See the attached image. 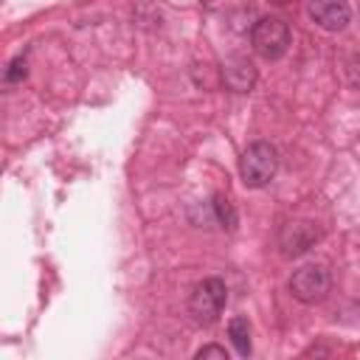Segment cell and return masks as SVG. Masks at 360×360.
<instances>
[{"mask_svg": "<svg viewBox=\"0 0 360 360\" xmlns=\"http://www.w3.org/2000/svg\"><path fill=\"white\" fill-rule=\"evenodd\" d=\"M222 84L231 93H248L256 84V68L245 56H231L222 65Z\"/></svg>", "mask_w": 360, "mask_h": 360, "instance_id": "obj_7", "label": "cell"}, {"mask_svg": "<svg viewBox=\"0 0 360 360\" xmlns=\"http://www.w3.org/2000/svg\"><path fill=\"white\" fill-rule=\"evenodd\" d=\"M278 172V152L276 146H270L267 141H256L250 143L245 152H242V160H239V174H242V183L248 188H262L267 186Z\"/></svg>", "mask_w": 360, "mask_h": 360, "instance_id": "obj_1", "label": "cell"}, {"mask_svg": "<svg viewBox=\"0 0 360 360\" xmlns=\"http://www.w3.org/2000/svg\"><path fill=\"white\" fill-rule=\"evenodd\" d=\"M20 79H25V59H22V56H17V59L8 65V70H6V82H8V84H14V82H20Z\"/></svg>", "mask_w": 360, "mask_h": 360, "instance_id": "obj_10", "label": "cell"}, {"mask_svg": "<svg viewBox=\"0 0 360 360\" xmlns=\"http://www.w3.org/2000/svg\"><path fill=\"white\" fill-rule=\"evenodd\" d=\"M273 3H287V0H273Z\"/></svg>", "mask_w": 360, "mask_h": 360, "instance_id": "obj_13", "label": "cell"}, {"mask_svg": "<svg viewBox=\"0 0 360 360\" xmlns=\"http://www.w3.org/2000/svg\"><path fill=\"white\" fill-rule=\"evenodd\" d=\"M321 239V228L309 219H295V222H287L281 236H278V245H281V253L284 256H301L307 253L315 242Z\"/></svg>", "mask_w": 360, "mask_h": 360, "instance_id": "obj_5", "label": "cell"}, {"mask_svg": "<svg viewBox=\"0 0 360 360\" xmlns=\"http://www.w3.org/2000/svg\"><path fill=\"white\" fill-rule=\"evenodd\" d=\"M197 360H208V357H214V360H228V352L222 349V346H202V349H197V354H194Z\"/></svg>", "mask_w": 360, "mask_h": 360, "instance_id": "obj_11", "label": "cell"}, {"mask_svg": "<svg viewBox=\"0 0 360 360\" xmlns=\"http://www.w3.org/2000/svg\"><path fill=\"white\" fill-rule=\"evenodd\" d=\"M329 284H332V278H329V270L323 264H304L292 273L290 292L301 304H318V301L326 298Z\"/></svg>", "mask_w": 360, "mask_h": 360, "instance_id": "obj_4", "label": "cell"}, {"mask_svg": "<svg viewBox=\"0 0 360 360\" xmlns=\"http://www.w3.org/2000/svg\"><path fill=\"white\" fill-rule=\"evenodd\" d=\"M214 214H217V219H219V225L222 228H228V231H233L236 228V208H233V202L225 197V194H214Z\"/></svg>", "mask_w": 360, "mask_h": 360, "instance_id": "obj_9", "label": "cell"}, {"mask_svg": "<svg viewBox=\"0 0 360 360\" xmlns=\"http://www.w3.org/2000/svg\"><path fill=\"white\" fill-rule=\"evenodd\" d=\"M228 338H231V343L236 346V352L242 357L250 354V323H248V318H242V315L231 318L228 321Z\"/></svg>", "mask_w": 360, "mask_h": 360, "instance_id": "obj_8", "label": "cell"}, {"mask_svg": "<svg viewBox=\"0 0 360 360\" xmlns=\"http://www.w3.org/2000/svg\"><path fill=\"white\" fill-rule=\"evenodd\" d=\"M225 301H228L225 281H222V278H202V281L191 290L188 309H191V315H194L200 323H211V321H217L219 312L225 309Z\"/></svg>", "mask_w": 360, "mask_h": 360, "instance_id": "obj_3", "label": "cell"}, {"mask_svg": "<svg viewBox=\"0 0 360 360\" xmlns=\"http://www.w3.org/2000/svg\"><path fill=\"white\" fill-rule=\"evenodd\" d=\"M349 82L354 87H360V59H352L349 62Z\"/></svg>", "mask_w": 360, "mask_h": 360, "instance_id": "obj_12", "label": "cell"}, {"mask_svg": "<svg viewBox=\"0 0 360 360\" xmlns=\"http://www.w3.org/2000/svg\"><path fill=\"white\" fill-rule=\"evenodd\" d=\"M309 17L323 31H343L349 25L352 8L346 0H309Z\"/></svg>", "mask_w": 360, "mask_h": 360, "instance_id": "obj_6", "label": "cell"}, {"mask_svg": "<svg viewBox=\"0 0 360 360\" xmlns=\"http://www.w3.org/2000/svg\"><path fill=\"white\" fill-rule=\"evenodd\" d=\"M250 45L264 59H281L290 48V25L278 17H262L250 28Z\"/></svg>", "mask_w": 360, "mask_h": 360, "instance_id": "obj_2", "label": "cell"}]
</instances>
